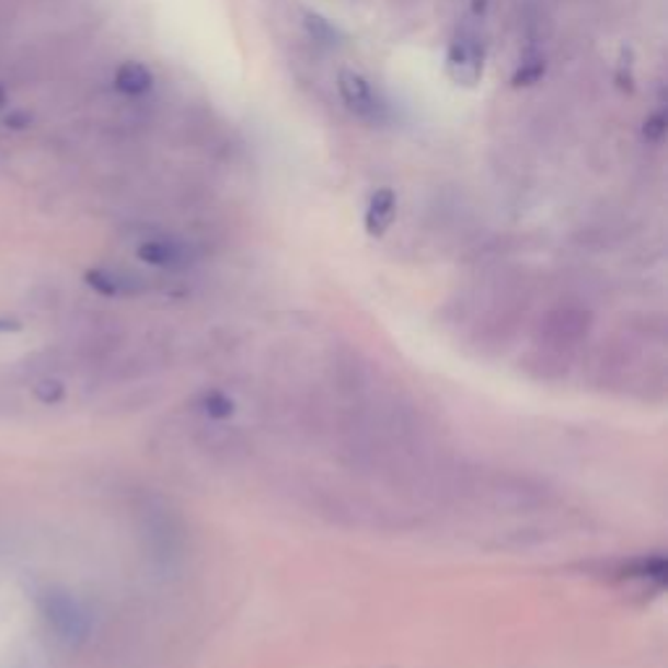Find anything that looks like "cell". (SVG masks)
<instances>
[{"label":"cell","instance_id":"obj_10","mask_svg":"<svg viewBox=\"0 0 668 668\" xmlns=\"http://www.w3.org/2000/svg\"><path fill=\"white\" fill-rule=\"evenodd\" d=\"M303 26H306V32H309V37L313 39V43L326 45V47H334V45L343 43V32H339L337 26L330 22V19L319 16V13H306Z\"/></svg>","mask_w":668,"mask_h":668},{"label":"cell","instance_id":"obj_9","mask_svg":"<svg viewBox=\"0 0 668 668\" xmlns=\"http://www.w3.org/2000/svg\"><path fill=\"white\" fill-rule=\"evenodd\" d=\"M152 71L145 64H136V60H128L115 71V90L128 94V97H141V94L152 90Z\"/></svg>","mask_w":668,"mask_h":668},{"label":"cell","instance_id":"obj_12","mask_svg":"<svg viewBox=\"0 0 668 668\" xmlns=\"http://www.w3.org/2000/svg\"><path fill=\"white\" fill-rule=\"evenodd\" d=\"M5 102V92H3V84H0V105H3Z\"/></svg>","mask_w":668,"mask_h":668},{"label":"cell","instance_id":"obj_3","mask_svg":"<svg viewBox=\"0 0 668 668\" xmlns=\"http://www.w3.org/2000/svg\"><path fill=\"white\" fill-rule=\"evenodd\" d=\"M486 66V32H483V16L470 11L465 22L457 26L452 43L447 50V73L454 84L475 87L483 77Z\"/></svg>","mask_w":668,"mask_h":668},{"label":"cell","instance_id":"obj_4","mask_svg":"<svg viewBox=\"0 0 668 668\" xmlns=\"http://www.w3.org/2000/svg\"><path fill=\"white\" fill-rule=\"evenodd\" d=\"M37 609L50 635L68 647H77L90 635V617L68 590L47 588L39 592Z\"/></svg>","mask_w":668,"mask_h":668},{"label":"cell","instance_id":"obj_1","mask_svg":"<svg viewBox=\"0 0 668 668\" xmlns=\"http://www.w3.org/2000/svg\"><path fill=\"white\" fill-rule=\"evenodd\" d=\"M603 381L617 390L650 398L664 392L666 381V339L660 330H635L619 334L611 343L609 358L601 366Z\"/></svg>","mask_w":668,"mask_h":668},{"label":"cell","instance_id":"obj_2","mask_svg":"<svg viewBox=\"0 0 668 668\" xmlns=\"http://www.w3.org/2000/svg\"><path fill=\"white\" fill-rule=\"evenodd\" d=\"M588 311L577 309V306H562V309L551 311L535 343L541 358L556 360L558 368H567L569 358L575 356L583 339L588 337Z\"/></svg>","mask_w":668,"mask_h":668},{"label":"cell","instance_id":"obj_5","mask_svg":"<svg viewBox=\"0 0 668 668\" xmlns=\"http://www.w3.org/2000/svg\"><path fill=\"white\" fill-rule=\"evenodd\" d=\"M337 90L343 97L345 107L356 118L371 123V126H381V123L390 120V105L381 100V94L373 90V84L366 77H360L358 71H339L337 77Z\"/></svg>","mask_w":668,"mask_h":668},{"label":"cell","instance_id":"obj_8","mask_svg":"<svg viewBox=\"0 0 668 668\" xmlns=\"http://www.w3.org/2000/svg\"><path fill=\"white\" fill-rule=\"evenodd\" d=\"M87 279L94 290L105 292V296H134V292L145 290V283L139 277L120 269H94Z\"/></svg>","mask_w":668,"mask_h":668},{"label":"cell","instance_id":"obj_11","mask_svg":"<svg viewBox=\"0 0 668 668\" xmlns=\"http://www.w3.org/2000/svg\"><path fill=\"white\" fill-rule=\"evenodd\" d=\"M664 134H666V118H664V113H656L650 120L645 123V136L653 141H660L664 139Z\"/></svg>","mask_w":668,"mask_h":668},{"label":"cell","instance_id":"obj_7","mask_svg":"<svg viewBox=\"0 0 668 668\" xmlns=\"http://www.w3.org/2000/svg\"><path fill=\"white\" fill-rule=\"evenodd\" d=\"M398 215V196L392 188H379L366 209V230L371 235H384Z\"/></svg>","mask_w":668,"mask_h":668},{"label":"cell","instance_id":"obj_6","mask_svg":"<svg viewBox=\"0 0 668 668\" xmlns=\"http://www.w3.org/2000/svg\"><path fill=\"white\" fill-rule=\"evenodd\" d=\"M139 256L160 269H183L194 262V249L175 238H149L139 245Z\"/></svg>","mask_w":668,"mask_h":668}]
</instances>
